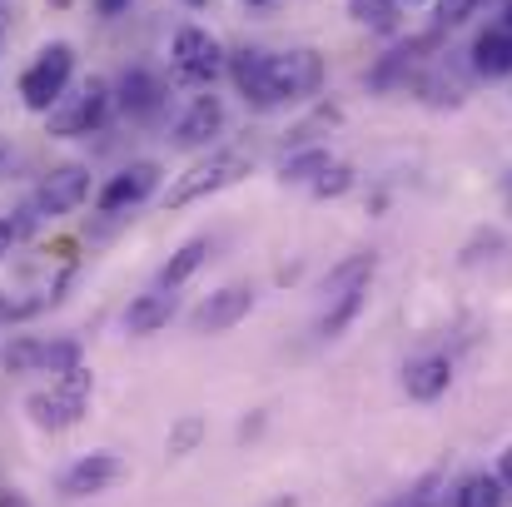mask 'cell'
Here are the masks:
<instances>
[{
    "mask_svg": "<svg viewBox=\"0 0 512 507\" xmlns=\"http://www.w3.org/2000/svg\"><path fill=\"white\" fill-rule=\"evenodd\" d=\"M244 174H249V155H239V150H214V155H204L199 165H189L174 179L165 204H170V209H184V204H194V199H209V194L239 184Z\"/></svg>",
    "mask_w": 512,
    "mask_h": 507,
    "instance_id": "obj_4",
    "label": "cell"
},
{
    "mask_svg": "<svg viewBox=\"0 0 512 507\" xmlns=\"http://www.w3.org/2000/svg\"><path fill=\"white\" fill-rule=\"evenodd\" d=\"M170 65H174V75H179L184 85H199V90H209V85L229 70L224 45H219L204 25H184V30H174Z\"/></svg>",
    "mask_w": 512,
    "mask_h": 507,
    "instance_id": "obj_7",
    "label": "cell"
},
{
    "mask_svg": "<svg viewBox=\"0 0 512 507\" xmlns=\"http://www.w3.org/2000/svg\"><path fill=\"white\" fill-rule=\"evenodd\" d=\"M244 5H249V10H264V5H274V0H244Z\"/></svg>",
    "mask_w": 512,
    "mask_h": 507,
    "instance_id": "obj_33",
    "label": "cell"
},
{
    "mask_svg": "<svg viewBox=\"0 0 512 507\" xmlns=\"http://www.w3.org/2000/svg\"><path fill=\"white\" fill-rule=\"evenodd\" d=\"M493 478L503 483V498H512V448L503 453V458H498V473H493Z\"/></svg>",
    "mask_w": 512,
    "mask_h": 507,
    "instance_id": "obj_29",
    "label": "cell"
},
{
    "mask_svg": "<svg viewBox=\"0 0 512 507\" xmlns=\"http://www.w3.org/2000/svg\"><path fill=\"white\" fill-rule=\"evenodd\" d=\"M503 25H508V30H512V0H508V5H503Z\"/></svg>",
    "mask_w": 512,
    "mask_h": 507,
    "instance_id": "obj_34",
    "label": "cell"
},
{
    "mask_svg": "<svg viewBox=\"0 0 512 507\" xmlns=\"http://www.w3.org/2000/svg\"><path fill=\"white\" fill-rule=\"evenodd\" d=\"M110 105H115V95H110V85L100 80V75H90L75 95H65L50 115H45V130L55 135V140H75V135H90V130H100L105 120H110Z\"/></svg>",
    "mask_w": 512,
    "mask_h": 507,
    "instance_id": "obj_5",
    "label": "cell"
},
{
    "mask_svg": "<svg viewBox=\"0 0 512 507\" xmlns=\"http://www.w3.org/2000/svg\"><path fill=\"white\" fill-rule=\"evenodd\" d=\"M174 309H179V304H174V289H160V284H155L150 294H135V299H130V309H125V329L140 334V338L160 334V329H170Z\"/></svg>",
    "mask_w": 512,
    "mask_h": 507,
    "instance_id": "obj_16",
    "label": "cell"
},
{
    "mask_svg": "<svg viewBox=\"0 0 512 507\" xmlns=\"http://www.w3.org/2000/svg\"><path fill=\"white\" fill-rule=\"evenodd\" d=\"M269 50H234L229 55V75L239 85V95L254 105V110H274V90H269Z\"/></svg>",
    "mask_w": 512,
    "mask_h": 507,
    "instance_id": "obj_14",
    "label": "cell"
},
{
    "mask_svg": "<svg viewBox=\"0 0 512 507\" xmlns=\"http://www.w3.org/2000/svg\"><path fill=\"white\" fill-rule=\"evenodd\" d=\"M15 239H20V229H15V219H0V264H5V254L15 249Z\"/></svg>",
    "mask_w": 512,
    "mask_h": 507,
    "instance_id": "obj_28",
    "label": "cell"
},
{
    "mask_svg": "<svg viewBox=\"0 0 512 507\" xmlns=\"http://www.w3.org/2000/svg\"><path fill=\"white\" fill-rule=\"evenodd\" d=\"M125 5H130V0H95V15H105V20H110V15H120Z\"/></svg>",
    "mask_w": 512,
    "mask_h": 507,
    "instance_id": "obj_30",
    "label": "cell"
},
{
    "mask_svg": "<svg viewBox=\"0 0 512 507\" xmlns=\"http://www.w3.org/2000/svg\"><path fill=\"white\" fill-rule=\"evenodd\" d=\"M398 10H403V0H348V15H353L358 25L378 30V35L398 30Z\"/></svg>",
    "mask_w": 512,
    "mask_h": 507,
    "instance_id": "obj_21",
    "label": "cell"
},
{
    "mask_svg": "<svg viewBox=\"0 0 512 507\" xmlns=\"http://www.w3.org/2000/svg\"><path fill=\"white\" fill-rule=\"evenodd\" d=\"M219 130H224V100H219V95H194L189 110H184L179 125H174V140H179L184 150H199V145H209Z\"/></svg>",
    "mask_w": 512,
    "mask_h": 507,
    "instance_id": "obj_13",
    "label": "cell"
},
{
    "mask_svg": "<svg viewBox=\"0 0 512 507\" xmlns=\"http://www.w3.org/2000/svg\"><path fill=\"white\" fill-rule=\"evenodd\" d=\"M184 5H194V10H204V5H209V0H184Z\"/></svg>",
    "mask_w": 512,
    "mask_h": 507,
    "instance_id": "obj_35",
    "label": "cell"
},
{
    "mask_svg": "<svg viewBox=\"0 0 512 507\" xmlns=\"http://www.w3.org/2000/svg\"><path fill=\"white\" fill-rule=\"evenodd\" d=\"M120 110L135 120V125H150V120H160L165 115V100H170V90H165V80L155 75V70H145V65H130L125 75H120Z\"/></svg>",
    "mask_w": 512,
    "mask_h": 507,
    "instance_id": "obj_10",
    "label": "cell"
},
{
    "mask_svg": "<svg viewBox=\"0 0 512 507\" xmlns=\"http://www.w3.org/2000/svg\"><path fill=\"white\" fill-rule=\"evenodd\" d=\"M483 0H433V15H438V30H453V25H463L473 10H478Z\"/></svg>",
    "mask_w": 512,
    "mask_h": 507,
    "instance_id": "obj_27",
    "label": "cell"
},
{
    "mask_svg": "<svg viewBox=\"0 0 512 507\" xmlns=\"http://www.w3.org/2000/svg\"><path fill=\"white\" fill-rule=\"evenodd\" d=\"M368 304V284H358V289H348V294H334L329 299V309L319 314V334L324 338H334V334H343L353 319H358V309Z\"/></svg>",
    "mask_w": 512,
    "mask_h": 507,
    "instance_id": "obj_19",
    "label": "cell"
},
{
    "mask_svg": "<svg viewBox=\"0 0 512 507\" xmlns=\"http://www.w3.org/2000/svg\"><path fill=\"white\" fill-rule=\"evenodd\" d=\"M70 75H75V50H70L65 40H50V45L30 60V70L20 75V105L35 110V115H50V110L65 100Z\"/></svg>",
    "mask_w": 512,
    "mask_h": 507,
    "instance_id": "obj_2",
    "label": "cell"
},
{
    "mask_svg": "<svg viewBox=\"0 0 512 507\" xmlns=\"http://www.w3.org/2000/svg\"><path fill=\"white\" fill-rule=\"evenodd\" d=\"M249 309H254V289L229 284V289L209 294V299L189 314V329H194V334H229L239 319H249Z\"/></svg>",
    "mask_w": 512,
    "mask_h": 507,
    "instance_id": "obj_12",
    "label": "cell"
},
{
    "mask_svg": "<svg viewBox=\"0 0 512 507\" xmlns=\"http://www.w3.org/2000/svg\"><path fill=\"white\" fill-rule=\"evenodd\" d=\"M85 194H90V169L85 165H55L40 184H35V194L25 199V209H20L15 229L25 234V229H30V224H40V219H60V214L80 209V204H85Z\"/></svg>",
    "mask_w": 512,
    "mask_h": 507,
    "instance_id": "obj_3",
    "label": "cell"
},
{
    "mask_svg": "<svg viewBox=\"0 0 512 507\" xmlns=\"http://www.w3.org/2000/svg\"><path fill=\"white\" fill-rule=\"evenodd\" d=\"M199 433H204V418H199V413H184L170 428V453H189V448L199 443Z\"/></svg>",
    "mask_w": 512,
    "mask_h": 507,
    "instance_id": "obj_26",
    "label": "cell"
},
{
    "mask_svg": "<svg viewBox=\"0 0 512 507\" xmlns=\"http://www.w3.org/2000/svg\"><path fill=\"white\" fill-rule=\"evenodd\" d=\"M388 507H443V478H438V473H428L423 483H413L398 503H388Z\"/></svg>",
    "mask_w": 512,
    "mask_h": 507,
    "instance_id": "obj_24",
    "label": "cell"
},
{
    "mask_svg": "<svg viewBox=\"0 0 512 507\" xmlns=\"http://www.w3.org/2000/svg\"><path fill=\"white\" fill-rule=\"evenodd\" d=\"M50 5H60V10H65V5H70V0H50Z\"/></svg>",
    "mask_w": 512,
    "mask_h": 507,
    "instance_id": "obj_36",
    "label": "cell"
},
{
    "mask_svg": "<svg viewBox=\"0 0 512 507\" xmlns=\"http://www.w3.org/2000/svg\"><path fill=\"white\" fill-rule=\"evenodd\" d=\"M473 70L483 80H508L512 75V30L508 25H493L473 40Z\"/></svg>",
    "mask_w": 512,
    "mask_h": 507,
    "instance_id": "obj_17",
    "label": "cell"
},
{
    "mask_svg": "<svg viewBox=\"0 0 512 507\" xmlns=\"http://www.w3.org/2000/svg\"><path fill=\"white\" fill-rule=\"evenodd\" d=\"M329 165H334V160H329V150H319V145H314V150L289 155V160H284V169H279V179H284V184H314V179H319Z\"/></svg>",
    "mask_w": 512,
    "mask_h": 507,
    "instance_id": "obj_23",
    "label": "cell"
},
{
    "mask_svg": "<svg viewBox=\"0 0 512 507\" xmlns=\"http://www.w3.org/2000/svg\"><path fill=\"white\" fill-rule=\"evenodd\" d=\"M204 259H209V239H189V244H179L170 254V264L160 269V289H179V284H189L199 269H204Z\"/></svg>",
    "mask_w": 512,
    "mask_h": 507,
    "instance_id": "obj_18",
    "label": "cell"
},
{
    "mask_svg": "<svg viewBox=\"0 0 512 507\" xmlns=\"http://www.w3.org/2000/svg\"><path fill=\"white\" fill-rule=\"evenodd\" d=\"M269 65V90H274V110L279 105H299L309 95L324 90V55L299 45V50H279L264 60Z\"/></svg>",
    "mask_w": 512,
    "mask_h": 507,
    "instance_id": "obj_6",
    "label": "cell"
},
{
    "mask_svg": "<svg viewBox=\"0 0 512 507\" xmlns=\"http://www.w3.org/2000/svg\"><path fill=\"white\" fill-rule=\"evenodd\" d=\"M155 189H160V165L155 160H135V165H125L120 174L105 179V189L95 194V209L100 214H125V209L145 204Z\"/></svg>",
    "mask_w": 512,
    "mask_h": 507,
    "instance_id": "obj_9",
    "label": "cell"
},
{
    "mask_svg": "<svg viewBox=\"0 0 512 507\" xmlns=\"http://www.w3.org/2000/svg\"><path fill=\"white\" fill-rule=\"evenodd\" d=\"M503 483L498 478H488V473H473V478H463L458 483V493H453V507H503Z\"/></svg>",
    "mask_w": 512,
    "mask_h": 507,
    "instance_id": "obj_20",
    "label": "cell"
},
{
    "mask_svg": "<svg viewBox=\"0 0 512 507\" xmlns=\"http://www.w3.org/2000/svg\"><path fill=\"white\" fill-rule=\"evenodd\" d=\"M125 478V463H120V453H85V458H75L65 473H60V493L65 498H95V493H105V488H115Z\"/></svg>",
    "mask_w": 512,
    "mask_h": 507,
    "instance_id": "obj_11",
    "label": "cell"
},
{
    "mask_svg": "<svg viewBox=\"0 0 512 507\" xmlns=\"http://www.w3.org/2000/svg\"><path fill=\"white\" fill-rule=\"evenodd\" d=\"M448 383H453L448 353H423V358H413V363L403 368V388H408L413 403H438V398L448 393Z\"/></svg>",
    "mask_w": 512,
    "mask_h": 507,
    "instance_id": "obj_15",
    "label": "cell"
},
{
    "mask_svg": "<svg viewBox=\"0 0 512 507\" xmlns=\"http://www.w3.org/2000/svg\"><path fill=\"white\" fill-rule=\"evenodd\" d=\"M0 507H30V503H25V493L10 488V493H0Z\"/></svg>",
    "mask_w": 512,
    "mask_h": 507,
    "instance_id": "obj_31",
    "label": "cell"
},
{
    "mask_svg": "<svg viewBox=\"0 0 512 507\" xmlns=\"http://www.w3.org/2000/svg\"><path fill=\"white\" fill-rule=\"evenodd\" d=\"M5 373H70L80 368V338H15L0 353Z\"/></svg>",
    "mask_w": 512,
    "mask_h": 507,
    "instance_id": "obj_8",
    "label": "cell"
},
{
    "mask_svg": "<svg viewBox=\"0 0 512 507\" xmlns=\"http://www.w3.org/2000/svg\"><path fill=\"white\" fill-rule=\"evenodd\" d=\"M10 165V140H5V135H0V169Z\"/></svg>",
    "mask_w": 512,
    "mask_h": 507,
    "instance_id": "obj_32",
    "label": "cell"
},
{
    "mask_svg": "<svg viewBox=\"0 0 512 507\" xmlns=\"http://www.w3.org/2000/svg\"><path fill=\"white\" fill-rule=\"evenodd\" d=\"M373 269H378V259H373V254H353V259H343L339 269L329 274V284H324V294L334 299V294H348V289H358V284H368V279H373Z\"/></svg>",
    "mask_w": 512,
    "mask_h": 507,
    "instance_id": "obj_22",
    "label": "cell"
},
{
    "mask_svg": "<svg viewBox=\"0 0 512 507\" xmlns=\"http://www.w3.org/2000/svg\"><path fill=\"white\" fill-rule=\"evenodd\" d=\"M90 393H95V373L80 363V368L60 373L50 388L30 393V398H25V413H30V423H35V428H50V433H60V428H75V423L85 418V408H90Z\"/></svg>",
    "mask_w": 512,
    "mask_h": 507,
    "instance_id": "obj_1",
    "label": "cell"
},
{
    "mask_svg": "<svg viewBox=\"0 0 512 507\" xmlns=\"http://www.w3.org/2000/svg\"><path fill=\"white\" fill-rule=\"evenodd\" d=\"M309 189H314L319 199H339V194H348V189H353V169H348V165H329L319 179H314V184H309Z\"/></svg>",
    "mask_w": 512,
    "mask_h": 507,
    "instance_id": "obj_25",
    "label": "cell"
}]
</instances>
